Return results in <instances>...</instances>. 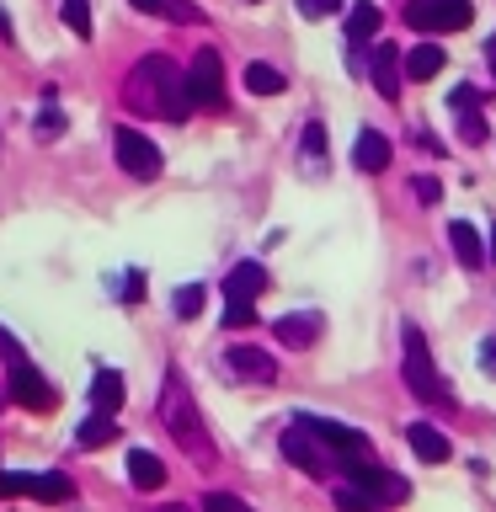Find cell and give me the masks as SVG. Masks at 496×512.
<instances>
[{
  "label": "cell",
  "mask_w": 496,
  "mask_h": 512,
  "mask_svg": "<svg viewBox=\"0 0 496 512\" xmlns=\"http://www.w3.org/2000/svg\"><path fill=\"white\" fill-rule=\"evenodd\" d=\"M203 288L198 283H187V288H176V315H182V320H198L203 315Z\"/></svg>",
  "instance_id": "30"
},
{
  "label": "cell",
  "mask_w": 496,
  "mask_h": 512,
  "mask_svg": "<svg viewBox=\"0 0 496 512\" xmlns=\"http://www.w3.org/2000/svg\"><path fill=\"white\" fill-rule=\"evenodd\" d=\"M224 368H230L240 384H272V379H278V358H272V352H262V347H240V342L224 352Z\"/></svg>",
  "instance_id": "10"
},
{
  "label": "cell",
  "mask_w": 496,
  "mask_h": 512,
  "mask_svg": "<svg viewBox=\"0 0 496 512\" xmlns=\"http://www.w3.org/2000/svg\"><path fill=\"white\" fill-rule=\"evenodd\" d=\"M155 512H187V507H182V502H171V507H155Z\"/></svg>",
  "instance_id": "43"
},
{
  "label": "cell",
  "mask_w": 496,
  "mask_h": 512,
  "mask_svg": "<svg viewBox=\"0 0 496 512\" xmlns=\"http://www.w3.org/2000/svg\"><path fill=\"white\" fill-rule=\"evenodd\" d=\"M6 395L16 400V406H27V411H54V406H59L54 384H48L27 358H16V363L6 368Z\"/></svg>",
  "instance_id": "7"
},
{
  "label": "cell",
  "mask_w": 496,
  "mask_h": 512,
  "mask_svg": "<svg viewBox=\"0 0 496 512\" xmlns=\"http://www.w3.org/2000/svg\"><path fill=\"white\" fill-rule=\"evenodd\" d=\"M406 443H411V454L422 459V464H443L448 454H454V443H448L432 422H411L406 427Z\"/></svg>",
  "instance_id": "14"
},
{
  "label": "cell",
  "mask_w": 496,
  "mask_h": 512,
  "mask_svg": "<svg viewBox=\"0 0 496 512\" xmlns=\"http://www.w3.org/2000/svg\"><path fill=\"white\" fill-rule=\"evenodd\" d=\"M438 70H443V48L438 43H416L411 54H406V75L411 80H432Z\"/></svg>",
  "instance_id": "21"
},
{
  "label": "cell",
  "mask_w": 496,
  "mask_h": 512,
  "mask_svg": "<svg viewBox=\"0 0 496 512\" xmlns=\"http://www.w3.org/2000/svg\"><path fill=\"white\" fill-rule=\"evenodd\" d=\"M32 134H38L43 144H54V139H64V112L48 102L43 112H38V123H32Z\"/></svg>",
  "instance_id": "25"
},
{
  "label": "cell",
  "mask_w": 496,
  "mask_h": 512,
  "mask_svg": "<svg viewBox=\"0 0 496 512\" xmlns=\"http://www.w3.org/2000/svg\"><path fill=\"white\" fill-rule=\"evenodd\" d=\"M491 262H496V224H491Z\"/></svg>",
  "instance_id": "44"
},
{
  "label": "cell",
  "mask_w": 496,
  "mask_h": 512,
  "mask_svg": "<svg viewBox=\"0 0 496 512\" xmlns=\"http://www.w3.org/2000/svg\"><path fill=\"white\" fill-rule=\"evenodd\" d=\"M432 11H438V32H459V27L475 22L470 0H432Z\"/></svg>",
  "instance_id": "24"
},
{
  "label": "cell",
  "mask_w": 496,
  "mask_h": 512,
  "mask_svg": "<svg viewBox=\"0 0 496 512\" xmlns=\"http://www.w3.org/2000/svg\"><path fill=\"white\" fill-rule=\"evenodd\" d=\"M64 27H70L75 38H91V6L86 0H64Z\"/></svg>",
  "instance_id": "29"
},
{
  "label": "cell",
  "mask_w": 496,
  "mask_h": 512,
  "mask_svg": "<svg viewBox=\"0 0 496 512\" xmlns=\"http://www.w3.org/2000/svg\"><path fill=\"white\" fill-rule=\"evenodd\" d=\"M347 470V486H358L363 496H374L379 507H395V502H406L411 496V486L400 475H390V470H379L374 459H352V464H342Z\"/></svg>",
  "instance_id": "5"
},
{
  "label": "cell",
  "mask_w": 496,
  "mask_h": 512,
  "mask_svg": "<svg viewBox=\"0 0 496 512\" xmlns=\"http://www.w3.org/2000/svg\"><path fill=\"white\" fill-rule=\"evenodd\" d=\"M459 139H464V144H486V123H480L475 112H464V123H459Z\"/></svg>",
  "instance_id": "35"
},
{
  "label": "cell",
  "mask_w": 496,
  "mask_h": 512,
  "mask_svg": "<svg viewBox=\"0 0 496 512\" xmlns=\"http://www.w3.org/2000/svg\"><path fill=\"white\" fill-rule=\"evenodd\" d=\"M267 267L262 262H235L224 272V299H262L267 294Z\"/></svg>",
  "instance_id": "12"
},
{
  "label": "cell",
  "mask_w": 496,
  "mask_h": 512,
  "mask_svg": "<svg viewBox=\"0 0 496 512\" xmlns=\"http://www.w3.org/2000/svg\"><path fill=\"white\" fill-rule=\"evenodd\" d=\"M486 59H491V75H496V38L486 43Z\"/></svg>",
  "instance_id": "42"
},
{
  "label": "cell",
  "mask_w": 496,
  "mask_h": 512,
  "mask_svg": "<svg viewBox=\"0 0 496 512\" xmlns=\"http://www.w3.org/2000/svg\"><path fill=\"white\" fill-rule=\"evenodd\" d=\"M278 448H283V459H288V464H299L304 475H331V470H342V464H336V454L315 438L310 427L299 422V416H294V427H283Z\"/></svg>",
  "instance_id": "4"
},
{
  "label": "cell",
  "mask_w": 496,
  "mask_h": 512,
  "mask_svg": "<svg viewBox=\"0 0 496 512\" xmlns=\"http://www.w3.org/2000/svg\"><path fill=\"white\" fill-rule=\"evenodd\" d=\"M128 480H134L139 491H160L166 486V464H160L150 448H128Z\"/></svg>",
  "instance_id": "18"
},
{
  "label": "cell",
  "mask_w": 496,
  "mask_h": 512,
  "mask_svg": "<svg viewBox=\"0 0 496 512\" xmlns=\"http://www.w3.org/2000/svg\"><path fill=\"white\" fill-rule=\"evenodd\" d=\"M406 27L411 32H438V11H432V0H406Z\"/></svg>",
  "instance_id": "26"
},
{
  "label": "cell",
  "mask_w": 496,
  "mask_h": 512,
  "mask_svg": "<svg viewBox=\"0 0 496 512\" xmlns=\"http://www.w3.org/2000/svg\"><path fill=\"white\" fill-rule=\"evenodd\" d=\"M379 22H384L379 6H368V0H358V6L347 11V43H368V38L379 32Z\"/></svg>",
  "instance_id": "20"
},
{
  "label": "cell",
  "mask_w": 496,
  "mask_h": 512,
  "mask_svg": "<svg viewBox=\"0 0 496 512\" xmlns=\"http://www.w3.org/2000/svg\"><path fill=\"white\" fill-rule=\"evenodd\" d=\"M198 512H246V507H240V496H230V491H208Z\"/></svg>",
  "instance_id": "32"
},
{
  "label": "cell",
  "mask_w": 496,
  "mask_h": 512,
  "mask_svg": "<svg viewBox=\"0 0 496 512\" xmlns=\"http://www.w3.org/2000/svg\"><path fill=\"white\" fill-rule=\"evenodd\" d=\"M283 70H272V64H246V91L251 96H283Z\"/></svg>",
  "instance_id": "22"
},
{
  "label": "cell",
  "mask_w": 496,
  "mask_h": 512,
  "mask_svg": "<svg viewBox=\"0 0 496 512\" xmlns=\"http://www.w3.org/2000/svg\"><path fill=\"white\" fill-rule=\"evenodd\" d=\"M342 11V0H299V16H310V22H320V16H336Z\"/></svg>",
  "instance_id": "33"
},
{
  "label": "cell",
  "mask_w": 496,
  "mask_h": 512,
  "mask_svg": "<svg viewBox=\"0 0 496 512\" xmlns=\"http://www.w3.org/2000/svg\"><path fill=\"white\" fill-rule=\"evenodd\" d=\"M304 160H326V128L304 123Z\"/></svg>",
  "instance_id": "31"
},
{
  "label": "cell",
  "mask_w": 496,
  "mask_h": 512,
  "mask_svg": "<svg viewBox=\"0 0 496 512\" xmlns=\"http://www.w3.org/2000/svg\"><path fill=\"white\" fill-rule=\"evenodd\" d=\"M0 38H6V43L16 38V32H11V16H6V11H0Z\"/></svg>",
  "instance_id": "41"
},
{
  "label": "cell",
  "mask_w": 496,
  "mask_h": 512,
  "mask_svg": "<svg viewBox=\"0 0 496 512\" xmlns=\"http://www.w3.org/2000/svg\"><path fill=\"white\" fill-rule=\"evenodd\" d=\"M128 6H134V11H150V16H160V11H166V0H128Z\"/></svg>",
  "instance_id": "40"
},
{
  "label": "cell",
  "mask_w": 496,
  "mask_h": 512,
  "mask_svg": "<svg viewBox=\"0 0 496 512\" xmlns=\"http://www.w3.org/2000/svg\"><path fill=\"white\" fill-rule=\"evenodd\" d=\"M448 107H454V112H475V91L470 86H454V91H448Z\"/></svg>",
  "instance_id": "37"
},
{
  "label": "cell",
  "mask_w": 496,
  "mask_h": 512,
  "mask_svg": "<svg viewBox=\"0 0 496 512\" xmlns=\"http://www.w3.org/2000/svg\"><path fill=\"white\" fill-rule=\"evenodd\" d=\"M352 166L368 171V176L384 171V166H390V139H384L379 128H363V134L352 139Z\"/></svg>",
  "instance_id": "15"
},
{
  "label": "cell",
  "mask_w": 496,
  "mask_h": 512,
  "mask_svg": "<svg viewBox=\"0 0 496 512\" xmlns=\"http://www.w3.org/2000/svg\"><path fill=\"white\" fill-rule=\"evenodd\" d=\"M246 326H256V304L251 299H230L224 304V331H246Z\"/></svg>",
  "instance_id": "28"
},
{
  "label": "cell",
  "mask_w": 496,
  "mask_h": 512,
  "mask_svg": "<svg viewBox=\"0 0 496 512\" xmlns=\"http://www.w3.org/2000/svg\"><path fill=\"white\" fill-rule=\"evenodd\" d=\"M438 176H416V198H422V203H438Z\"/></svg>",
  "instance_id": "38"
},
{
  "label": "cell",
  "mask_w": 496,
  "mask_h": 512,
  "mask_svg": "<svg viewBox=\"0 0 496 512\" xmlns=\"http://www.w3.org/2000/svg\"><path fill=\"white\" fill-rule=\"evenodd\" d=\"M336 512H384L374 496H363L358 486H336Z\"/></svg>",
  "instance_id": "27"
},
{
  "label": "cell",
  "mask_w": 496,
  "mask_h": 512,
  "mask_svg": "<svg viewBox=\"0 0 496 512\" xmlns=\"http://www.w3.org/2000/svg\"><path fill=\"white\" fill-rule=\"evenodd\" d=\"M160 422H166V432L176 438V448H182V454H192L198 464H214V438H208L198 400H192L187 379L176 374V368L166 374V390H160Z\"/></svg>",
  "instance_id": "2"
},
{
  "label": "cell",
  "mask_w": 496,
  "mask_h": 512,
  "mask_svg": "<svg viewBox=\"0 0 496 512\" xmlns=\"http://www.w3.org/2000/svg\"><path fill=\"white\" fill-rule=\"evenodd\" d=\"M480 368H486V374H496V336H491L486 347H480Z\"/></svg>",
  "instance_id": "39"
},
{
  "label": "cell",
  "mask_w": 496,
  "mask_h": 512,
  "mask_svg": "<svg viewBox=\"0 0 496 512\" xmlns=\"http://www.w3.org/2000/svg\"><path fill=\"white\" fill-rule=\"evenodd\" d=\"M112 155H118V166H123L128 176H139V182H155L160 166H166V160H160V150L139 134V128H118V134H112Z\"/></svg>",
  "instance_id": "6"
},
{
  "label": "cell",
  "mask_w": 496,
  "mask_h": 512,
  "mask_svg": "<svg viewBox=\"0 0 496 512\" xmlns=\"http://www.w3.org/2000/svg\"><path fill=\"white\" fill-rule=\"evenodd\" d=\"M123 400H128V390H123V374H112V368H102V374L91 379V411L118 416V411H123Z\"/></svg>",
  "instance_id": "17"
},
{
  "label": "cell",
  "mask_w": 496,
  "mask_h": 512,
  "mask_svg": "<svg viewBox=\"0 0 496 512\" xmlns=\"http://www.w3.org/2000/svg\"><path fill=\"white\" fill-rule=\"evenodd\" d=\"M299 422H304V427H310V432H315V438H320V443H326V448H331V454H336V464H352V459H368V438H363V432H358V427H342V422H326V416H299Z\"/></svg>",
  "instance_id": "9"
},
{
  "label": "cell",
  "mask_w": 496,
  "mask_h": 512,
  "mask_svg": "<svg viewBox=\"0 0 496 512\" xmlns=\"http://www.w3.org/2000/svg\"><path fill=\"white\" fill-rule=\"evenodd\" d=\"M160 16H171V22H203V11L187 6V0H166V11H160Z\"/></svg>",
  "instance_id": "34"
},
{
  "label": "cell",
  "mask_w": 496,
  "mask_h": 512,
  "mask_svg": "<svg viewBox=\"0 0 496 512\" xmlns=\"http://www.w3.org/2000/svg\"><path fill=\"white\" fill-rule=\"evenodd\" d=\"M123 102L144 112V118H171L182 123L192 112V91H187V75L176 70L166 54H144L123 80Z\"/></svg>",
  "instance_id": "1"
},
{
  "label": "cell",
  "mask_w": 496,
  "mask_h": 512,
  "mask_svg": "<svg viewBox=\"0 0 496 512\" xmlns=\"http://www.w3.org/2000/svg\"><path fill=\"white\" fill-rule=\"evenodd\" d=\"M75 438H80V448H102V443L118 438V422H112V416H102V411H91L86 422H80Z\"/></svg>",
  "instance_id": "23"
},
{
  "label": "cell",
  "mask_w": 496,
  "mask_h": 512,
  "mask_svg": "<svg viewBox=\"0 0 496 512\" xmlns=\"http://www.w3.org/2000/svg\"><path fill=\"white\" fill-rule=\"evenodd\" d=\"M374 86L384 102L400 96V48L395 43H374Z\"/></svg>",
  "instance_id": "16"
},
{
  "label": "cell",
  "mask_w": 496,
  "mask_h": 512,
  "mask_svg": "<svg viewBox=\"0 0 496 512\" xmlns=\"http://www.w3.org/2000/svg\"><path fill=\"white\" fill-rule=\"evenodd\" d=\"M27 496L32 502H70L75 496V480L70 475H59V470H48V475H27Z\"/></svg>",
  "instance_id": "19"
},
{
  "label": "cell",
  "mask_w": 496,
  "mask_h": 512,
  "mask_svg": "<svg viewBox=\"0 0 496 512\" xmlns=\"http://www.w3.org/2000/svg\"><path fill=\"white\" fill-rule=\"evenodd\" d=\"M400 374H406V390L416 400H427V406H454V395H448L438 363H432V352H427V336L416 326L400 331Z\"/></svg>",
  "instance_id": "3"
},
{
  "label": "cell",
  "mask_w": 496,
  "mask_h": 512,
  "mask_svg": "<svg viewBox=\"0 0 496 512\" xmlns=\"http://www.w3.org/2000/svg\"><path fill=\"white\" fill-rule=\"evenodd\" d=\"M187 91H192V107H224V64H219L214 48H198V54H192Z\"/></svg>",
  "instance_id": "8"
},
{
  "label": "cell",
  "mask_w": 496,
  "mask_h": 512,
  "mask_svg": "<svg viewBox=\"0 0 496 512\" xmlns=\"http://www.w3.org/2000/svg\"><path fill=\"white\" fill-rule=\"evenodd\" d=\"M320 331H326V320H320L315 310H304V315H283L278 326H272V336H278L283 347H294V352L315 347V342H320Z\"/></svg>",
  "instance_id": "11"
},
{
  "label": "cell",
  "mask_w": 496,
  "mask_h": 512,
  "mask_svg": "<svg viewBox=\"0 0 496 512\" xmlns=\"http://www.w3.org/2000/svg\"><path fill=\"white\" fill-rule=\"evenodd\" d=\"M123 299H128V304L144 299V272H123Z\"/></svg>",
  "instance_id": "36"
},
{
  "label": "cell",
  "mask_w": 496,
  "mask_h": 512,
  "mask_svg": "<svg viewBox=\"0 0 496 512\" xmlns=\"http://www.w3.org/2000/svg\"><path fill=\"white\" fill-rule=\"evenodd\" d=\"M448 246H454L459 267H470V272L486 267V240L475 235V224H470V219H448Z\"/></svg>",
  "instance_id": "13"
}]
</instances>
